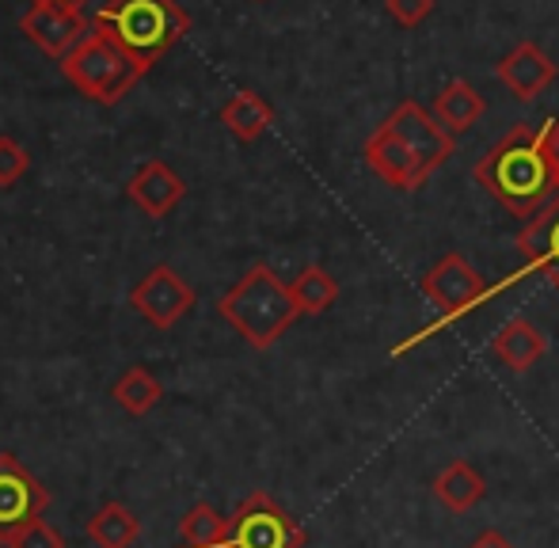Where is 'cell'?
<instances>
[{"label": "cell", "instance_id": "6da1fadb", "mask_svg": "<svg viewBox=\"0 0 559 548\" xmlns=\"http://www.w3.org/2000/svg\"><path fill=\"white\" fill-rule=\"evenodd\" d=\"M472 176L507 214L522 217V222H530L559 191L537 130L530 127H518L502 141H495L484 153V160L472 168Z\"/></svg>", "mask_w": 559, "mask_h": 548}, {"label": "cell", "instance_id": "7a4b0ae2", "mask_svg": "<svg viewBox=\"0 0 559 548\" xmlns=\"http://www.w3.org/2000/svg\"><path fill=\"white\" fill-rule=\"evenodd\" d=\"M88 27L111 38L141 73H148L191 31V15L176 0H107Z\"/></svg>", "mask_w": 559, "mask_h": 548}, {"label": "cell", "instance_id": "3957f363", "mask_svg": "<svg viewBox=\"0 0 559 548\" xmlns=\"http://www.w3.org/2000/svg\"><path fill=\"white\" fill-rule=\"evenodd\" d=\"M217 312L236 327L248 347L266 350L294 327V320L301 317L289 297V286L278 278L266 263H251L248 271L236 278V286L217 301Z\"/></svg>", "mask_w": 559, "mask_h": 548}, {"label": "cell", "instance_id": "277c9868", "mask_svg": "<svg viewBox=\"0 0 559 548\" xmlns=\"http://www.w3.org/2000/svg\"><path fill=\"white\" fill-rule=\"evenodd\" d=\"M58 65H61V76H66L84 99H92V104H99V107H115L118 99H126V92H133V84L145 76L122 50H118L111 38L96 35V31H88Z\"/></svg>", "mask_w": 559, "mask_h": 548}, {"label": "cell", "instance_id": "5b68a950", "mask_svg": "<svg viewBox=\"0 0 559 548\" xmlns=\"http://www.w3.org/2000/svg\"><path fill=\"white\" fill-rule=\"evenodd\" d=\"M309 534L301 522L266 491H251L240 499L233 519H225V541L222 548H305Z\"/></svg>", "mask_w": 559, "mask_h": 548}, {"label": "cell", "instance_id": "8992f818", "mask_svg": "<svg viewBox=\"0 0 559 548\" xmlns=\"http://www.w3.org/2000/svg\"><path fill=\"white\" fill-rule=\"evenodd\" d=\"M194 301H199V294H194V289L183 282V274H176V267H168V263L148 267L130 289L133 312H138L145 324H153L156 332L176 327L179 320L194 309Z\"/></svg>", "mask_w": 559, "mask_h": 548}, {"label": "cell", "instance_id": "52a82bcc", "mask_svg": "<svg viewBox=\"0 0 559 548\" xmlns=\"http://www.w3.org/2000/svg\"><path fill=\"white\" fill-rule=\"evenodd\" d=\"M419 289L430 297V305H438V309H442L445 324H449V320H456V317H464L468 309H476V305H484L487 294H491V289H487V282H484V274L472 267L461 252L442 255L435 267L423 274Z\"/></svg>", "mask_w": 559, "mask_h": 548}, {"label": "cell", "instance_id": "ba28073f", "mask_svg": "<svg viewBox=\"0 0 559 548\" xmlns=\"http://www.w3.org/2000/svg\"><path fill=\"white\" fill-rule=\"evenodd\" d=\"M46 507H50L46 484L15 453H0V541L27 522L43 519Z\"/></svg>", "mask_w": 559, "mask_h": 548}, {"label": "cell", "instance_id": "9c48e42d", "mask_svg": "<svg viewBox=\"0 0 559 548\" xmlns=\"http://www.w3.org/2000/svg\"><path fill=\"white\" fill-rule=\"evenodd\" d=\"M384 130H389L392 138H400L407 148L415 153V160L423 164V171H438L449 156L456 153V141L445 134L442 127H438L435 119H430L427 107H419L415 99H404V104L396 107V111L389 115V119L381 122Z\"/></svg>", "mask_w": 559, "mask_h": 548}, {"label": "cell", "instance_id": "30bf717a", "mask_svg": "<svg viewBox=\"0 0 559 548\" xmlns=\"http://www.w3.org/2000/svg\"><path fill=\"white\" fill-rule=\"evenodd\" d=\"M20 31L27 35V43H35L43 53L61 61L92 27H88V20H84V12H73V8L31 4L20 20Z\"/></svg>", "mask_w": 559, "mask_h": 548}, {"label": "cell", "instance_id": "8fae6325", "mask_svg": "<svg viewBox=\"0 0 559 548\" xmlns=\"http://www.w3.org/2000/svg\"><path fill=\"white\" fill-rule=\"evenodd\" d=\"M183 194H187V183L179 179V171L171 168L168 160H160V156L141 164L130 176V183H126V199L145 217H156V222L168 217L171 210L183 202Z\"/></svg>", "mask_w": 559, "mask_h": 548}, {"label": "cell", "instance_id": "7c38bea8", "mask_svg": "<svg viewBox=\"0 0 559 548\" xmlns=\"http://www.w3.org/2000/svg\"><path fill=\"white\" fill-rule=\"evenodd\" d=\"M495 76L507 84V92H514V99L533 104V99L545 96L548 84L556 81V61L548 58L537 43H518L514 50L495 65Z\"/></svg>", "mask_w": 559, "mask_h": 548}, {"label": "cell", "instance_id": "4fadbf2b", "mask_svg": "<svg viewBox=\"0 0 559 548\" xmlns=\"http://www.w3.org/2000/svg\"><path fill=\"white\" fill-rule=\"evenodd\" d=\"M366 164L369 171H373L377 179H384L389 187H396V191H419L423 183H427V171H423V164L415 160V153L404 145L400 138H392L384 127L373 130V138L366 141Z\"/></svg>", "mask_w": 559, "mask_h": 548}, {"label": "cell", "instance_id": "5bb4252c", "mask_svg": "<svg viewBox=\"0 0 559 548\" xmlns=\"http://www.w3.org/2000/svg\"><path fill=\"white\" fill-rule=\"evenodd\" d=\"M518 252L525 260V271L548 274V282L559 289V191L518 233Z\"/></svg>", "mask_w": 559, "mask_h": 548}, {"label": "cell", "instance_id": "9a60e30c", "mask_svg": "<svg viewBox=\"0 0 559 548\" xmlns=\"http://www.w3.org/2000/svg\"><path fill=\"white\" fill-rule=\"evenodd\" d=\"M491 355L499 358L507 370L514 373H525L548 355V335L540 332L533 320L525 317H514L491 335Z\"/></svg>", "mask_w": 559, "mask_h": 548}, {"label": "cell", "instance_id": "2e32d148", "mask_svg": "<svg viewBox=\"0 0 559 548\" xmlns=\"http://www.w3.org/2000/svg\"><path fill=\"white\" fill-rule=\"evenodd\" d=\"M484 111H487L484 96H479L468 81H461V76H453L435 96V104H430V119H435L453 141L461 138L464 130L476 127V122L484 119Z\"/></svg>", "mask_w": 559, "mask_h": 548}, {"label": "cell", "instance_id": "e0dca14e", "mask_svg": "<svg viewBox=\"0 0 559 548\" xmlns=\"http://www.w3.org/2000/svg\"><path fill=\"white\" fill-rule=\"evenodd\" d=\"M222 122H225V130L233 134L236 141H255V138H263L266 130H271V122H274V107L266 104L259 92H251V88H240V92H233V96L222 104Z\"/></svg>", "mask_w": 559, "mask_h": 548}, {"label": "cell", "instance_id": "ac0fdd59", "mask_svg": "<svg viewBox=\"0 0 559 548\" xmlns=\"http://www.w3.org/2000/svg\"><path fill=\"white\" fill-rule=\"evenodd\" d=\"M435 496L445 511L468 514L472 507L487 496V480L476 465H468V461H453V465H445L442 473L435 476Z\"/></svg>", "mask_w": 559, "mask_h": 548}, {"label": "cell", "instance_id": "d6986e66", "mask_svg": "<svg viewBox=\"0 0 559 548\" xmlns=\"http://www.w3.org/2000/svg\"><path fill=\"white\" fill-rule=\"evenodd\" d=\"M141 537V519L126 503H104L88 519V541L96 548H133Z\"/></svg>", "mask_w": 559, "mask_h": 548}, {"label": "cell", "instance_id": "ffe728a7", "mask_svg": "<svg viewBox=\"0 0 559 548\" xmlns=\"http://www.w3.org/2000/svg\"><path fill=\"white\" fill-rule=\"evenodd\" d=\"M111 396L126 415H148L160 404L164 385L156 381V373L148 370V366H130V370L115 381Z\"/></svg>", "mask_w": 559, "mask_h": 548}, {"label": "cell", "instance_id": "44dd1931", "mask_svg": "<svg viewBox=\"0 0 559 548\" xmlns=\"http://www.w3.org/2000/svg\"><path fill=\"white\" fill-rule=\"evenodd\" d=\"M286 286L301 317H320V312H328L338 301V282L324 267H317V263L305 267L294 282H286Z\"/></svg>", "mask_w": 559, "mask_h": 548}, {"label": "cell", "instance_id": "7402d4cb", "mask_svg": "<svg viewBox=\"0 0 559 548\" xmlns=\"http://www.w3.org/2000/svg\"><path fill=\"white\" fill-rule=\"evenodd\" d=\"M179 537L183 548H222L225 541V514L210 503H194L179 519Z\"/></svg>", "mask_w": 559, "mask_h": 548}, {"label": "cell", "instance_id": "603a6c76", "mask_svg": "<svg viewBox=\"0 0 559 548\" xmlns=\"http://www.w3.org/2000/svg\"><path fill=\"white\" fill-rule=\"evenodd\" d=\"M0 545H4V548H66L61 534L46 519L27 522V526H20L15 534H8Z\"/></svg>", "mask_w": 559, "mask_h": 548}, {"label": "cell", "instance_id": "cb8c5ba5", "mask_svg": "<svg viewBox=\"0 0 559 548\" xmlns=\"http://www.w3.org/2000/svg\"><path fill=\"white\" fill-rule=\"evenodd\" d=\"M31 168V156L27 148L20 145L15 138L0 134V187H15Z\"/></svg>", "mask_w": 559, "mask_h": 548}, {"label": "cell", "instance_id": "d4e9b609", "mask_svg": "<svg viewBox=\"0 0 559 548\" xmlns=\"http://www.w3.org/2000/svg\"><path fill=\"white\" fill-rule=\"evenodd\" d=\"M384 8H389V15L400 27H419L435 12V0H384Z\"/></svg>", "mask_w": 559, "mask_h": 548}, {"label": "cell", "instance_id": "484cf974", "mask_svg": "<svg viewBox=\"0 0 559 548\" xmlns=\"http://www.w3.org/2000/svg\"><path fill=\"white\" fill-rule=\"evenodd\" d=\"M537 138H540V148H545L548 164H552V176L559 183V119H548L545 130H537Z\"/></svg>", "mask_w": 559, "mask_h": 548}, {"label": "cell", "instance_id": "4316f807", "mask_svg": "<svg viewBox=\"0 0 559 548\" xmlns=\"http://www.w3.org/2000/svg\"><path fill=\"white\" fill-rule=\"evenodd\" d=\"M468 548H514V541H510V537H502L499 529H484V534H479Z\"/></svg>", "mask_w": 559, "mask_h": 548}, {"label": "cell", "instance_id": "83f0119b", "mask_svg": "<svg viewBox=\"0 0 559 548\" xmlns=\"http://www.w3.org/2000/svg\"><path fill=\"white\" fill-rule=\"evenodd\" d=\"M31 4H53V8H73V12H84L92 0H31Z\"/></svg>", "mask_w": 559, "mask_h": 548}, {"label": "cell", "instance_id": "f1b7e54d", "mask_svg": "<svg viewBox=\"0 0 559 548\" xmlns=\"http://www.w3.org/2000/svg\"><path fill=\"white\" fill-rule=\"evenodd\" d=\"M0 548H4V545H0Z\"/></svg>", "mask_w": 559, "mask_h": 548}]
</instances>
